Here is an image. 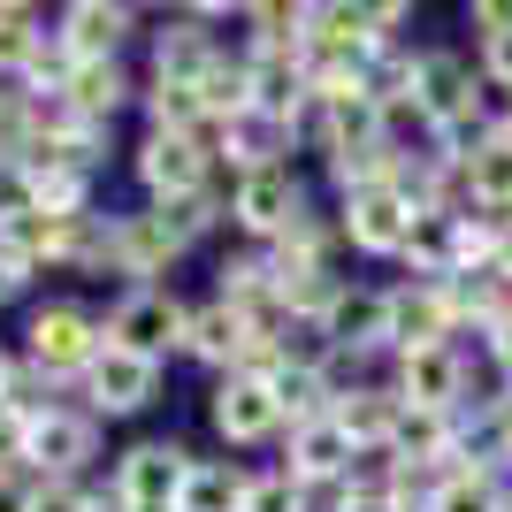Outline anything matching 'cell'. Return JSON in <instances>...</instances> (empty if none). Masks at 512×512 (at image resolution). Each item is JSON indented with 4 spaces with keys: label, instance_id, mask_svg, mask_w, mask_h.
Instances as JSON below:
<instances>
[{
    "label": "cell",
    "instance_id": "cell-1",
    "mask_svg": "<svg viewBox=\"0 0 512 512\" xmlns=\"http://www.w3.org/2000/svg\"><path fill=\"white\" fill-rule=\"evenodd\" d=\"M100 344H107L100 306H85V299H39L31 314H23V344H16V352L39 367L46 383L77 390V375L100 360Z\"/></svg>",
    "mask_w": 512,
    "mask_h": 512
},
{
    "label": "cell",
    "instance_id": "cell-2",
    "mask_svg": "<svg viewBox=\"0 0 512 512\" xmlns=\"http://www.w3.org/2000/svg\"><path fill=\"white\" fill-rule=\"evenodd\" d=\"M100 451H107V428L77 398H54L46 413L23 421V474L31 482H92Z\"/></svg>",
    "mask_w": 512,
    "mask_h": 512
},
{
    "label": "cell",
    "instance_id": "cell-3",
    "mask_svg": "<svg viewBox=\"0 0 512 512\" xmlns=\"http://www.w3.org/2000/svg\"><path fill=\"white\" fill-rule=\"evenodd\" d=\"M184 321H192V299H184L176 283H146V291H115L100 329H107V344L169 367V360H184Z\"/></svg>",
    "mask_w": 512,
    "mask_h": 512
},
{
    "label": "cell",
    "instance_id": "cell-4",
    "mask_svg": "<svg viewBox=\"0 0 512 512\" xmlns=\"http://www.w3.org/2000/svg\"><path fill=\"white\" fill-rule=\"evenodd\" d=\"M176 268H184V237H176L146 199H138V207H107V276L123 283V291L176 283Z\"/></svg>",
    "mask_w": 512,
    "mask_h": 512
},
{
    "label": "cell",
    "instance_id": "cell-5",
    "mask_svg": "<svg viewBox=\"0 0 512 512\" xmlns=\"http://www.w3.org/2000/svg\"><path fill=\"white\" fill-rule=\"evenodd\" d=\"M130 176H138V199L161 207V199H192L222 184V161H214L207 138H169V130H138L130 138Z\"/></svg>",
    "mask_w": 512,
    "mask_h": 512
},
{
    "label": "cell",
    "instance_id": "cell-6",
    "mask_svg": "<svg viewBox=\"0 0 512 512\" xmlns=\"http://www.w3.org/2000/svg\"><path fill=\"white\" fill-rule=\"evenodd\" d=\"M314 337H321V352L344 360V367H390V291L344 276V291L329 299Z\"/></svg>",
    "mask_w": 512,
    "mask_h": 512
},
{
    "label": "cell",
    "instance_id": "cell-7",
    "mask_svg": "<svg viewBox=\"0 0 512 512\" xmlns=\"http://www.w3.org/2000/svg\"><path fill=\"white\" fill-rule=\"evenodd\" d=\"M199 451H184L176 436H138L107 459V490L123 512H176V490H184V474H192Z\"/></svg>",
    "mask_w": 512,
    "mask_h": 512
},
{
    "label": "cell",
    "instance_id": "cell-8",
    "mask_svg": "<svg viewBox=\"0 0 512 512\" xmlns=\"http://www.w3.org/2000/svg\"><path fill=\"white\" fill-rule=\"evenodd\" d=\"M390 390L421 413H467L474 406V344L451 337V344H421V352H398L383 367Z\"/></svg>",
    "mask_w": 512,
    "mask_h": 512
},
{
    "label": "cell",
    "instance_id": "cell-9",
    "mask_svg": "<svg viewBox=\"0 0 512 512\" xmlns=\"http://www.w3.org/2000/svg\"><path fill=\"white\" fill-rule=\"evenodd\" d=\"M222 199H230V230L245 237V245H276V237L291 230L306 207H314V192H306V176H299V169L222 176Z\"/></svg>",
    "mask_w": 512,
    "mask_h": 512
},
{
    "label": "cell",
    "instance_id": "cell-10",
    "mask_svg": "<svg viewBox=\"0 0 512 512\" xmlns=\"http://www.w3.org/2000/svg\"><path fill=\"white\" fill-rule=\"evenodd\" d=\"M161 383H169V367H153V360H138V352H123V344H100V360L77 375V406L92 413V421H138V413L161 398Z\"/></svg>",
    "mask_w": 512,
    "mask_h": 512
},
{
    "label": "cell",
    "instance_id": "cell-11",
    "mask_svg": "<svg viewBox=\"0 0 512 512\" xmlns=\"http://www.w3.org/2000/svg\"><path fill=\"white\" fill-rule=\"evenodd\" d=\"M413 230V192L406 184H375V192H344L337 199V237L360 260H398Z\"/></svg>",
    "mask_w": 512,
    "mask_h": 512
},
{
    "label": "cell",
    "instance_id": "cell-12",
    "mask_svg": "<svg viewBox=\"0 0 512 512\" xmlns=\"http://www.w3.org/2000/svg\"><path fill=\"white\" fill-rule=\"evenodd\" d=\"M54 39L77 62H130V46L146 39V16L130 0H62L54 8Z\"/></svg>",
    "mask_w": 512,
    "mask_h": 512
},
{
    "label": "cell",
    "instance_id": "cell-13",
    "mask_svg": "<svg viewBox=\"0 0 512 512\" xmlns=\"http://www.w3.org/2000/svg\"><path fill=\"white\" fill-rule=\"evenodd\" d=\"M207 428L222 436V451L283 444V413H276V398H268L260 375H214L207 383Z\"/></svg>",
    "mask_w": 512,
    "mask_h": 512
},
{
    "label": "cell",
    "instance_id": "cell-14",
    "mask_svg": "<svg viewBox=\"0 0 512 512\" xmlns=\"http://www.w3.org/2000/svg\"><path fill=\"white\" fill-rule=\"evenodd\" d=\"M276 467L291 474V482H306V490L329 505V497L344 490V474L360 467V444H352V436L337 428V413H321V421H306V428H283Z\"/></svg>",
    "mask_w": 512,
    "mask_h": 512
},
{
    "label": "cell",
    "instance_id": "cell-15",
    "mask_svg": "<svg viewBox=\"0 0 512 512\" xmlns=\"http://www.w3.org/2000/svg\"><path fill=\"white\" fill-rule=\"evenodd\" d=\"M222 46H230L222 31H207L192 8H176L161 16V31H146V85H199Z\"/></svg>",
    "mask_w": 512,
    "mask_h": 512
},
{
    "label": "cell",
    "instance_id": "cell-16",
    "mask_svg": "<svg viewBox=\"0 0 512 512\" xmlns=\"http://www.w3.org/2000/svg\"><path fill=\"white\" fill-rule=\"evenodd\" d=\"M390 291V360L398 352H421V344H451L459 337V314H451V283L428 276H398Z\"/></svg>",
    "mask_w": 512,
    "mask_h": 512
},
{
    "label": "cell",
    "instance_id": "cell-17",
    "mask_svg": "<svg viewBox=\"0 0 512 512\" xmlns=\"http://www.w3.org/2000/svg\"><path fill=\"white\" fill-rule=\"evenodd\" d=\"M214 161H222V176H253V169H299V146H291V123H276V115L245 107V115H230V123L214 130Z\"/></svg>",
    "mask_w": 512,
    "mask_h": 512
},
{
    "label": "cell",
    "instance_id": "cell-18",
    "mask_svg": "<svg viewBox=\"0 0 512 512\" xmlns=\"http://www.w3.org/2000/svg\"><path fill=\"white\" fill-rule=\"evenodd\" d=\"M245 352H253L245 314H237V306H222L214 291H207V299H192V321H184V360L207 367V375H237V367H245Z\"/></svg>",
    "mask_w": 512,
    "mask_h": 512
},
{
    "label": "cell",
    "instance_id": "cell-19",
    "mask_svg": "<svg viewBox=\"0 0 512 512\" xmlns=\"http://www.w3.org/2000/svg\"><path fill=\"white\" fill-rule=\"evenodd\" d=\"M337 428L352 436L360 451H390V436H398V421H406V398L390 390V375H360V383L337 390Z\"/></svg>",
    "mask_w": 512,
    "mask_h": 512
},
{
    "label": "cell",
    "instance_id": "cell-20",
    "mask_svg": "<svg viewBox=\"0 0 512 512\" xmlns=\"http://www.w3.org/2000/svg\"><path fill=\"white\" fill-rule=\"evenodd\" d=\"M512 482L497 467H482V459H451L444 474H428V490H421V512H505Z\"/></svg>",
    "mask_w": 512,
    "mask_h": 512
},
{
    "label": "cell",
    "instance_id": "cell-21",
    "mask_svg": "<svg viewBox=\"0 0 512 512\" xmlns=\"http://www.w3.org/2000/svg\"><path fill=\"white\" fill-rule=\"evenodd\" d=\"M62 100L85 115V123H115L123 107H138V69L130 62H77L69 69Z\"/></svg>",
    "mask_w": 512,
    "mask_h": 512
},
{
    "label": "cell",
    "instance_id": "cell-22",
    "mask_svg": "<svg viewBox=\"0 0 512 512\" xmlns=\"http://www.w3.org/2000/svg\"><path fill=\"white\" fill-rule=\"evenodd\" d=\"M214 299H222V306H237V314L253 321V314H268V306H276L283 291H276V276H268V260H260L253 245H237V253H222V260H214Z\"/></svg>",
    "mask_w": 512,
    "mask_h": 512
},
{
    "label": "cell",
    "instance_id": "cell-23",
    "mask_svg": "<svg viewBox=\"0 0 512 512\" xmlns=\"http://www.w3.org/2000/svg\"><path fill=\"white\" fill-rule=\"evenodd\" d=\"M138 115H146V130L207 138V146H214V115L199 107V85H146V77H138Z\"/></svg>",
    "mask_w": 512,
    "mask_h": 512
},
{
    "label": "cell",
    "instance_id": "cell-24",
    "mask_svg": "<svg viewBox=\"0 0 512 512\" xmlns=\"http://www.w3.org/2000/svg\"><path fill=\"white\" fill-rule=\"evenodd\" d=\"M46 31H54L46 8H31V0H0V85H23V77H31Z\"/></svg>",
    "mask_w": 512,
    "mask_h": 512
},
{
    "label": "cell",
    "instance_id": "cell-25",
    "mask_svg": "<svg viewBox=\"0 0 512 512\" xmlns=\"http://www.w3.org/2000/svg\"><path fill=\"white\" fill-rule=\"evenodd\" d=\"M245 474L237 459H192V474H184V490H176V512H237L245 505Z\"/></svg>",
    "mask_w": 512,
    "mask_h": 512
},
{
    "label": "cell",
    "instance_id": "cell-26",
    "mask_svg": "<svg viewBox=\"0 0 512 512\" xmlns=\"http://www.w3.org/2000/svg\"><path fill=\"white\" fill-rule=\"evenodd\" d=\"M153 214L184 237V253H192V245H207L214 230H230V199H222V184H214V192H192V199H161Z\"/></svg>",
    "mask_w": 512,
    "mask_h": 512
},
{
    "label": "cell",
    "instance_id": "cell-27",
    "mask_svg": "<svg viewBox=\"0 0 512 512\" xmlns=\"http://www.w3.org/2000/svg\"><path fill=\"white\" fill-rule=\"evenodd\" d=\"M237 512H321V497L306 482H291L283 467H253L245 474V505Z\"/></svg>",
    "mask_w": 512,
    "mask_h": 512
},
{
    "label": "cell",
    "instance_id": "cell-28",
    "mask_svg": "<svg viewBox=\"0 0 512 512\" xmlns=\"http://www.w3.org/2000/svg\"><path fill=\"white\" fill-rule=\"evenodd\" d=\"M39 207V184H31V169L23 161H0V222H16V214Z\"/></svg>",
    "mask_w": 512,
    "mask_h": 512
},
{
    "label": "cell",
    "instance_id": "cell-29",
    "mask_svg": "<svg viewBox=\"0 0 512 512\" xmlns=\"http://www.w3.org/2000/svg\"><path fill=\"white\" fill-rule=\"evenodd\" d=\"M467 23H474V39H497V31H512V0H474Z\"/></svg>",
    "mask_w": 512,
    "mask_h": 512
},
{
    "label": "cell",
    "instance_id": "cell-30",
    "mask_svg": "<svg viewBox=\"0 0 512 512\" xmlns=\"http://www.w3.org/2000/svg\"><path fill=\"white\" fill-rule=\"evenodd\" d=\"M0 474H23V413L0 406Z\"/></svg>",
    "mask_w": 512,
    "mask_h": 512
},
{
    "label": "cell",
    "instance_id": "cell-31",
    "mask_svg": "<svg viewBox=\"0 0 512 512\" xmlns=\"http://www.w3.org/2000/svg\"><path fill=\"white\" fill-rule=\"evenodd\" d=\"M0 512H39V482L31 474H0Z\"/></svg>",
    "mask_w": 512,
    "mask_h": 512
},
{
    "label": "cell",
    "instance_id": "cell-32",
    "mask_svg": "<svg viewBox=\"0 0 512 512\" xmlns=\"http://www.w3.org/2000/svg\"><path fill=\"white\" fill-rule=\"evenodd\" d=\"M321 512H406V505H390V497H360V490H337Z\"/></svg>",
    "mask_w": 512,
    "mask_h": 512
},
{
    "label": "cell",
    "instance_id": "cell-33",
    "mask_svg": "<svg viewBox=\"0 0 512 512\" xmlns=\"http://www.w3.org/2000/svg\"><path fill=\"white\" fill-rule=\"evenodd\" d=\"M31 283H39V276H23L16 260L0 253V306H16V299H23V291H31Z\"/></svg>",
    "mask_w": 512,
    "mask_h": 512
},
{
    "label": "cell",
    "instance_id": "cell-34",
    "mask_svg": "<svg viewBox=\"0 0 512 512\" xmlns=\"http://www.w3.org/2000/svg\"><path fill=\"white\" fill-rule=\"evenodd\" d=\"M8 375H16V344H0V406H8Z\"/></svg>",
    "mask_w": 512,
    "mask_h": 512
},
{
    "label": "cell",
    "instance_id": "cell-35",
    "mask_svg": "<svg viewBox=\"0 0 512 512\" xmlns=\"http://www.w3.org/2000/svg\"><path fill=\"white\" fill-rule=\"evenodd\" d=\"M490 138H505V146H512V107H497V123H490Z\"/></svg>",
    "mask_w": 512,
    "mask_h": 512
},
{
    "label": "cell",
    "instance_id": "cell-36",
    "mask_svg": "<svg viewBox=\"0 0 512 512\" xmlns=\"http://www.w3.org/2000/svg\"><path fill=\"white\" fill-rule=\"evenodd\" d=\"M497 268H505V276H512V230H505V253H497Z\"/></svg>",
    "mask_w": 512,
    "mask_h": 512
}]
</instances>
